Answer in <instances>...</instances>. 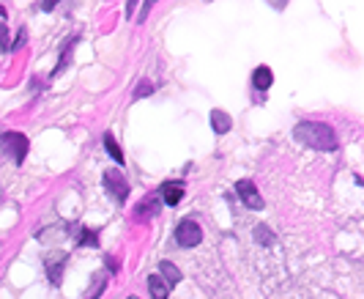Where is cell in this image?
<instances>
[{"instance_id": "obj_1", "label": "cell", "mask_w": 364, "mask_h": 299, "mask_svg": "<svg viewBox=\"0 0 364 299\" xmlns=\"http://www.w3.org/2000/svg\"><path fill=\"white\" fill-rule=\"evenodd\" d=\"M296 140H301L304 146H310L315 151H334L337 149V135L328 124H321V121H301L296 124Z\"/></svg>"}, {"instance_id": "obj_2", "label": "cell", "mask_w": 364, "mask_h": 299, "mask_svg": "<svg viewBox=\"0 0 364 299\" xmlns=\"http://www.w3.org/2000/svg\"><path fill=\"white\" fill-rule=\"evenodd\" d=\"M0 149H3V154H9L14 159V165H22L25 154H28V137L22 132H3L0 135Z\"/></svg>"}, {"instance_id": "obj_3", "label": "cell", "mask_w": 364, "mask_h": 299, "mask_svg": "<svg viewBox=\"0 0 364 299\" xmlns=\"http://www.w3.org/2000/svg\"><path fill=\"white\" fill-rule=\"evenodd\" d=\"M176 242L181 244V247H198V244L203 242L200 225L195 223V220H183V223L176 228Z\"/></svg>"}, {"instance_id": "obj_4", "label": "cell", "mask_w": 364, "mask_h": 299, "mask_svg": "<svg viewBox=\"0 0 364 299\" xmlns=\"http://www.w3.org/2000/svg\"><path fill=\"white\" fill-rule=\"evenodd\" d=\"M105 189H107L115 201H127V195H129L127 176H124L121 170H107V173H105Z\"/></svg>"}, {"instance_id": "obj_5", "label": "cell", "mask_w": 364, "mask_h": 299, "mask_svg": "<svg viewBox=\"0 0 364 299\" xmlns=\"http://www.w3.org/2000/svg\"><path fill=\"white\" fill-rule=\"evenodd\" d=\"M44 269H47V278L53 285L63 280V269H66V253L63 250H58V253H50L47 258H44Z\"/></svg>"}, {"instance_id": "obj_6", "label": "cell", "mask_w": 364, "mask_h": 299, "mask_svg": "<svg viewBox=\"0 0 364 299\" xmlns=\"http://www.w3.org/2000/svg\"><path fill=\"white\" fill-rule=\"evenodd\" d=\"M236 192H238V198L244 201V206H250V209H263V198H260V192H257V187L250 179H241L236 184Z\"/></svg>"}, {"instance_id": "obj_7", "label": "cell", "mask_w": 364, "mask_h": 299, "mask_svg": "<svg viewBox=\"0 0 364 299\" xmlns=\"http://www.w3.org/2000/svg\"><path fill=\"white\" fill-rule=\"evenodd\" d=\"M183 198V184L181 182H167L162 187V201L167 206H178Z\"/></svg>"}, {"instance_id": "obj_8", "label": "cell", "mask_w": 364, "mask_h": 299, "mask_svg": "<svg viewBox=\"0 0 364 299\" xmlns=\"http://www.w3.org/2000/svg\"><path fill=\"white\" fill-rule=\"evenodd\" d=\"M272 83H274L272 69H269V66H257L255 75H252V88H255V91H269Z\"/></svg>"}, {"instance_id": "obj_9", "label": "cell", "mask_w": 364, "mask_h": 299, "mask_svg": "<svg viewBox=\"0 0 364 299\" xmlns=\"http://www.w3.org/2000/svg\"><path fill=\"white\" fill-rule=\"evenodd\" d=\"M233 127V118L228 115L225 110H211V132H217V135H225V132H230Z\"/></svg>"}, {"instance_id": "obj_10", "label": "cell", "mask_w": 364, "mask_h": 299, "mask_svg": "<svg viewBox=\"0 0 364 299\" xmlns=\"http://www.w3.org/2000/svg\"><path fill=\"white\" fill-rule=\"evenodd\" d=\"M148 291H151V299H167L170 297V285H167L159 275H151V278H148Z\"/></svg>"}, {"instance_id": "obj_11", "label": "cell", "mask_w": 364, "mask_h": 299, "mask_svg": "<svg viewBox=\"0 0 364 299\" xmlns=\"http://www.w3.org/2000/svg\"><path fill=\"white\" fill-rule=\"evenodd\" d=\"M159 278H162L167 285H176V283H181V269H178L176 263L162 261L159 263Z\"/></svg>"}, {"instance_id": "obj_12", "label": "cell", "mask_w": 364, "mask_h": 299, "mask_svg": "<svg viewBox=\"0 0 364 299\" xmlns=\"http://www.w3.org/2000/svg\"><path fill=\"white\" fill-rule=\"evenodd\" d=\"M156 211H159V198H146L143 204L134 209L137 220H151V217H156Z\"/></svg>"}, {"instance_id": "obj_13", "label": "cell", "mask_w": 364, "mask_h": 299, "mask_svg": "<svg viewBox=\"0 0 364 299\" xmlns=\"http://www.w3.org/2000/svg\"><path fill=\"white\" fill-rule=\"evenodd\" d=\"M252 236H255V242H257V244H263V247H269V244L277 242L274 231H272V228H266V225H257L255 234H252Z\"/></svg>"}, {"instance_id": "obj_14", "label": "cell", "mask_w": 364, "mask_h": 299, "mask_svg": "<svg viewBox=\"0 0 364 299\" xmlns=\"http://www.w3.org/2000/svg\"><path fill=\"white\" fill-rule=\"evenodd\" d=\"M105 285H107V278H105V275H93L91 288H88V294L82 299H99V294L105 291Z\"/></svg>"}, {"instance_id": "obj_15", "label": "cell", "mask_w": 364, "mask_h": 299, "mask_svg": "<svg viewBox=\"0 0 364 299\" xmlns=\"http://www.w3.org/2000/svg\"><path fill=\"white\" fill-rule=\"evenodd\" d=\"M74 41L77 38H72V41H66V47H63V53H60V61H58V66H55L53 77H58L66 66H69V58H72V50H74Z\"/></svg>"}, {"instance_id": "obj_16", "label": "cell", "mask_w": 364, "mask_h": 299, "mask_svg": "<svg viewBox=\"0 0 364 299\" xmlns=\"http://www.w3.org/2000/svg\"><path fill=\"white\" fill-rule=\"evenodd\" d=\"M105 149L109 151V157H112L115 162H121V165H124V151H121V146L115 143V137H112V135H105Z\"/></svg>"}, {"instance_id": "obj_17", "label": "cell", "mask_w": 364, "mask_h": 299, "mask_svg": "<svg viewBox=\"0 0 364 299\" xmlns=\"http://www.w3.org/2000/svg\"><path fill=\"white\" fill-rule=\"evenodd\" d=\"M80 244H88V247H93V244H96V231L80 228Z\"/></svg>"}, {"instance_id": "obj_18", "label": "cell", "mask_w": 364, "mask_h": 299, "mask_svg": "<svg viewBox=\"0 0 364 299\" xmlns=\"http://www.w3.org/2000/svg\"><path fill=\"white\" fill-rule=\"evenodd\" d=\"M151 94H154L151 83H140V85H137V91H134V99H140V96H151Z\"/></svg>"}, {"instance_id": "obj_19", "label": "cell", "mask_w": 364, "mask_h": 299, "mask_svg": "<svg viewBox=\"0 0 364 299\" xmlns=\"http://www.w3.org/2000/svg\"><path fill=\"white\" fill-rule=\"evenodd\" d=\"M0 44L9 47V41H6V28H3V25H0Z\"/></svg>"}, {"instance_id": "obj_20", "label": "cell", "mask_w": 364, "mask_h": 299, "mask_svg": "<svg viewBox=\"0 0 364 299\" xmlns=\"http://www.w3.org/2000/svg\"><path fill=\"white\" fill-rule=\"evenodd\" d=\"M0 17H3V9H0Z\"/></svg>"}, {"instance_id": "obj_21", "label": "cell", "mask_w": 364, "mask_h": 299, "mask_svg": "<svg viewBox=\"0 0 364 299\" xmlns=\"http://www.w3.org/2000/svg\"><path fill=\"white\" fill-rule=\"evenodd\" d=\"M129 299H137V297H129Z\"/></svg>"}]
</instances>
